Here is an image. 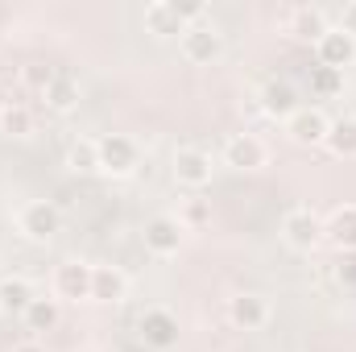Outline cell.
Instances as JSON below:
<instances>
[{
  "mask_svg": "<svg viewBox=\"0 0 356 352\" xmlns=\"http://www.w3.org/2000/svg\"><path fill=\"white\" fill-rule=\"evenodd\" d=\"M42 95H46V108L50 112H75L79 99H83V91H79V83L71 75H54V83L42 91Z\"/></svg>",
  "mask_w": 356,
  "mask_h": 352,
  "instance_id": "19",
  "label": "cell"
},
{
  "mask_svg": "<svg viewBox=\"0 0 356 352\" xmlns=\"http://www.w3.org/2000/svg\"><path fill=\"white\" fill-rule=\"evenodd\" d=\"M137 332H141V340H145L149 349H158V352H170V349H178V340H182L178 315H175V311H166V307H149V311L141 315Z\"/></svg>",
  "mask_w": 356,
  "mask_h": 352,
  "instance_id": "3",
  "label": "cell"
},
{
  "mask_svg": "<svg viewBox=\"0 0 356 352\" xmlns=\"http://www.w3.org/2000/svg\"><path fill=\"white\" fill-rule=\"evenodd\" d=\"M67 166H71L75 175H95V170H99V145H95L91 137H79V141L67 150Z\"/></svg>",
  "mask_w": 356,
  "mask_h": 352,
  "instance_id": "22",
  "label": "cell"
},
{
  "mask_svg": "<svg viewBox=\"0 0 356 352\" xmlns=\"http://www.w3.org/2000/svg\"><path fill=\"white\" fill-rule=\"evenodd\" d=\"M323 237H332L340 249H356V203H344L332 211V220L323 224Z\"/></svg>",
  "mask_w": 356,
  "mask_h": 352,
  "instance_id": "18",
  "label": "cell"
},
{
  "mask_svg": "<svg viewBox=\"0 0 356 352\" xmlns=\"http://www.w3.org/2000/svg\"><path fill=\"white\" fill-rule=\"evenodd\" d=\"M228 323L241 328V332H257L269 323V303L261 294H236L228 298Z\"/></svg>",
  "mask_w": 356,
  "mask_h": 352,
  "instance_id": "11",
  "label": "cell"
},
{
  "mask_svg": "<svg viewBox=\"0 0 356 352\" xmlns=\"http://www.w3.org/2000/svg\"><path fill=\"white\" fill-rule=\"evenodd\" d=\"M327 29H332V25H327V13L315 8V4H298V8L290 13V33L302 38V42H319Z\"/></svg>",
  "mask_w": 356,
  "mask_h": 352,
  "instance_id": "16",
  "label": "cell"
},
{
  "mask_svg": "<svg viewBox=\"0 0 356 352\" xmlns=\"http://www.w3.org/2000/svg\"><path fill=\"white\" fill-rule=\"evenodd\" d=\"M340 29H348V33L356 38V0L353 4H344V13H340Z\"/></svg>",
  "mask_w": 356,
  "mask_h": 352,
  "instance_id": "28",
  "label": "cell"
},
{
  "mask_svg": "<svg viewBox=\"0 0 356 352\" xmlns=\"http://www.w3.org/2000/svg\"><path fill=\"white\" fill-rule=\"evenodd\" d=\"M266 158H269V150L257 133H236V137L224 141V162L232 170H261Z\"/></svg>",
  "mask_w": 356,
  "mask_h": 352,
  "instance_id": "7",
  "label": "cell"
},
{
  "mask_svg": "<svg viewBox=\"0 0 356 352\" xmlns=\"http://www.w3.org/2000/svg\"><path fill=\"white\" fill-rule=\"evenodd\" d=\"M13 352H46V344H38V340H25V344H17Z\"/></svg>",
  "mask_w": 356,
  "mask_h": 352,
  "instance_id": "29",
  "label": "cell"
},
{
  "mask_svg": "<svg viewBox=\"0 0 356 352\" xmlns=\"http://www.w3.org/2000/svg\"><path fill=\"white\" fill-rule=\"evenodd\" d=\"M0 129H4L8 137H29V133H33V112L21 108V104H8V108L0 112Z\"/></svg>",
  "mask_w": 356,
  "mask_h": 352,
  "instance_id": "24",
  "label": "cell"
},
{
  "mask_svg": "<svg viewBox=\"0 0 356 352\" xmlns=\"http://www.w3.org/2000/svg\"><path fill=\"white\" fill-rule=\"evenodd\" d=\"M129 294V278L116 265H91V298L95 303H120Z\"/></svg>",
  "mask_w": 356,
  "mask_h": 352,
  "instance_id": "14",
  "label": "cell"
},
{
  "mask_svg": "<svg viewBox=\"0 0 356 352\" xmlns=\"http://www.w3.org/2000/svg\"><path fill=\"white\" fill-rule=\"evenodd\" d=\"M182 241H186V228L178 224L175 216H154L145 224V249L154 257H175L178 249H182Z\"/></svg>",
  "mask_w": 356,
  "mask_h": 352,
  "instance_id": "9",
  "label": "cell"
},
{
  "mask_svg": "<svg viewBox=\"0 0 356 352\" xmlns=\"http://www.w3.org/2000/svg\"><path fill=\"white\" fill-rule=\"evenodd\" d=\"M21 319H25V328H29V332H54V328H58V319H63L58 298H42V294H38V298L25 307V315H21Z\"/></svg>",
  "mask_w": 356,
  "mask_h": 352,
  "instance_id": "20",
  "label": "cell"
},
{
  "mask_svg": "<svg viewBox=\"0 0 356 352\" xmlns=\"http://www.w3.org/2000/svg\"><path fill=\"white\" fill-rule=\"evenodd\" d=\"M282 237H286L290 249L311 253V249L323 241V224H319V216H315L311 207H290V211L282 216Z\"/></svg>",
  "mask_w": 356,
  "mask_h": 352,
  "instance_id": "4",
  "label": "cell"
},
{
  "mask_svg": "<svg viewBox=\"0 0 356 352\" xmlns=\"http://www.w3.org/2000/svg\"><path fill=\"white\" fill-rule=\"evenodd\" d=\"M182 46V58L195 63V67H207L224 54V33L211 25V21H199V25H186V33L178 38Z\"/></svg>",
  "mask_w": 356,
  "mask_h": 352,
  "instance_id": "1",
  "label": "cell"
},
{
  "mask_svg": "<svg viewBox=\"0 0 356 352\" xmlns=\"http://www.w3.org/2000/svg\"><path fill=\"white\" fill-rule=\"evenodd\" d=\"M170 8H175L186 25H199V21L207 17V4H203V0H170Z\"/></svg>",
  "mask_w": 356,
  "mask_h": 352,
  "instance_id": "27",
  "label": "cell"
},
{
  "mask_svg": "<svg viewBox=\"0 0 356 352\" xmlns=\"http://www.w3.org/2000/svg\"><path fill=\"white\" fill-rule=\"evenodd\" d=\"M54 294L58 298H91V265L88 262H63L54 269Z\"/></svg>",
  "mask_w": 356,
  "mask_h": 352,
  "instance_id": "12",
  "label": "cell"
},
{
  "mask_svg": "<svg viewBox=\"0 0 356 352\" xmlns=\"http://www.w3.org/2000/svg\"><path fill=\"white\" fill-rule=\"evenodd\" d=\"M145 33H154V38H182L186 21L170 8V0H154V4H145Z\"/></svg>",
  "mask_w": 356,
  "mask_h": 352,
  "instance_id": "15",
  "label": "cell"
},
{
  "mask_svg": "<svg viewBox=\"0 0 356 352\" xmlns=\"http://www.w3.org/2000/svg\"><path fill=\"white\" fill-rule=\"evenodd\" d=\"M95 145H99V170L112 175V178H129L137 170V162H141L137 141L124 137V133H108V137H99Z\"/></svg>",
  "mask_w": 356,
  "mask_h": 352,
  "instance_id": "2",
  "label": "cell"
},
{
  "mask_svg": "<svg viewBox=\"0 0 356 352\" xmlns=\"http://www.w3.org/2000/svg\"><path fill=\"white\" fill-rule=\"evenodd\" d=\"M207 220H211V207H207L203 199H191V203L182 207V216H178V224H182V228H203Z\"/></svg>",
  "mask_w": 356,
  "mask_h": 352,
  "instance_id": "25",
  "label": "cell"
},
{
  "mask_svg": "<svg viewBox=\"0 0 356 352\" xmlns=\"http://www.w3.org/2000/svg\"><path fill=\"white\" fill-rule=\"evenodd\" d=\"M54 75H58V71H54V67H46V63H29V67L21 71V79H25L29 88H38V91L50 88V83H54Z\"/></svg>",
  "mask_w": 356,
  "mask_h": 352,
  "instance_id": "26",
  "label": "cell"
},
{
  "mask_svg": "<svg viewBox=\"0 0 356 352\" xmlns=\"http://www.w3.org/2000/svg\"><path fill=\"white\" fill-rule=\"evenodd\" d=\"M261 112L273 116V120H290L298 112V91H294V83L269 79L266 88H261Z\"/></svg>",
  "mask_w": 356,
  "mask_h": 352,
  "instance_id": "13",
  "label": "cell"
},
{
  "mask_svg": "<svg viewBox=\"0 0 356 352\" xmlns=\"http://www.w3.org/2000/svg\"><path fill=\"white\" fill-rule=\"evenodd\" d=\"M315 54H319V67H332V71H348L356 63V38L348 29L332 25L319 42H315Z\"/></svg>",
  "mask_w": 356,
  "mask_h": 352,
  "instance_id": "6",
  "label": "cell"
},
{
  "mask_svg": "<svg viewBox=\"0 0 356 352\" xmlns=\"http://www.w3.org/2000/svg\"><path fill=\"white\" fill-rule=\"evenodd\" d=\"M344 91V71H332V67H311V95L319 99H332Z\"/></svg>",
  "mask_w": 356,
  "mask_h": 352,
  "instance_id": "23",
  "label": "cell"
},
{
  "mask_svg": "<svg viewBox=\"0 0 356 352\" xmlns=\"http://www.w3.org/2000/svg\"><path fill=\"white\" fill-rule=\"evenodd\" d=\"M4 108H8V95H4V88H0V112H4Z\"/></svg>",
  "mask_w": 356,
  "mask_h": 352,
  "instance_id": "30",
  "label": "cell"
},
{
  "mask_svg": "<svg viewBox=\"0 0 356 352\" xmlns=\"http://www.w3.org/2000/svg\"><path fill=\"white\" fill-rule=\"evenodd\" d=\"M323 145H327L336 158H356V120H353V116H344V120H332V129H327Z\"/></svg>",
  "mask_w": 356,
  "mask_h": 352,
  "instance_id": "21",
  "label": "cell"
},
{
  "mask_svg": "<svg viewBox=\"0 0 356 352\" xmlns=\"http://www.w3.org/2000/svg\"><path fill=\"white\" fill-rule=\"evenodd\" d=\"M175 182L178 186H191V191L207 186L211 182V158L203 150H195V145H182L175 154Z\"/></svg>",
  "mask_w": 356,
  "mask_h": 352,
  "instance_id": "10",
  "label": "cell"
},
{
  "mask_svg": "<svg viewBox=\"0 0 356 352\" xmlns=\"http://www.w3.org/2000/svg\"><path fill=\"white\" fill-rule=\"evenodd\" d=\"M17 228H21L29 241H50V237H58V228H63V211H58L54 203H46V199H33V203H25V207L17 211Z\"/></svg>",
  "mask_w": 356,
  "mask_h": 352,
  "instance_id": "5",
  "label": "cell"
},
{
  "mask_svg": "<svg viewBox=\"0 0 356 352\" xmlns=\"http://www.w3.org/2000/svg\"><path fill=\"white\" fill-rule=\"evenodd\" d=\"M327 129H332V120L323 116V108H302L298 104V112L286 120V137L294 145H323Z\"/></svg>",
  "mask_w": 356,
  "mask_h": 352,
  "instance_id": "8",
  "label": "cell"
},
{
  "mask_svg": "<svg viewBox=\"0 0 356 352\" xmlns=\"http://www.w3.org/2000/svg\"><path fill=\"white\" fill-rule=\"evenodd\" d=\"M33 282L29 278H0V311L4 315H25V307L33 303Z\"/></svg>",
  "mask_w": 356,
  "mask_h": 352,
  "instance_id": "17",
  "label": "cell"
}]
</instances>
